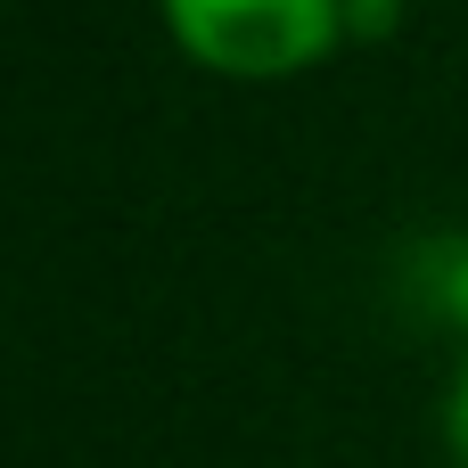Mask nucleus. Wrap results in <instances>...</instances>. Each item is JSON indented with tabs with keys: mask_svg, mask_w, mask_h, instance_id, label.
<instances>
[{
	"mask_svg": "<svg viewBox=\"0 0 468 468\" xmlns=\"http://www.w3.org/2000/svg\"><path fill=\"white\" fill-rule=\"evenodd\" d=\"M165 25L197 66L271 82V74L329 58L354 33V8L346 0H165Z\"/></svg>",
	"mask_w": 468,
	"mask_h": 468,
	"instance_id": "1",
	"label": "nucleus"
},
{
	"mask_svg": "<svg viewBox=\"0 0 468 468\" xmlns=\"http://www.w3.org/2000/svg\"><path fill=\"white\" fill-rule=\"evenodd\" d=\"M420 288H428V313H444V321H461V329H468V239L428 247V263H420Z\"/></svg>",
	"mask_w": 468,
	"mask_h": 468,
	"instance_id": "2",
	"label": "nucleus"
},
{
	"mask_svg": "<svg viewBox=\"0 0 468 468\" xmlns=\"http://www.w3.org/2000/svg\"><path fill=\"white\" fill-rule=\"evenodd\" d=\"M444 436H452V461L468 468V370H461V387H452V411H444Z\"/></svg>",
	"mask_w": 468,
	"mask_h": 468,
	"instance_id": "3",
	"label": "nucleus"
},
{
	"mask_svg": "<svg viewBox=\"0 0 468 468\" xmlns=\"http://www.w3.org/2000/svg\"><path fill=\"white\" fill-rule=\"evenodd\" d=\"M346 8H354V33H378L395 16V0H346Z\"/></svg>",
	"mask_w": 468,
	"mask_h": 468,
	"instance_id": "4",
	"label": "nucleus"
}]
</instances>
